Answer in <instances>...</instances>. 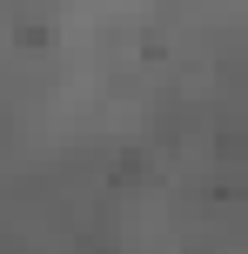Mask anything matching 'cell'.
Here are the masks:
<instances>
[{
	"label": "cell",
	"mask_w": 248,
	"mask_h": 254,
	"mask_svg": "<svg viewBox=\"0 0 248 254\" xmlns=\"http://www.w3.org/2000/svg\"><path fill=\"white\" fill-rule=\"evenodd\" d=\"M47 40H54L47 20H13V47H47Z\"/></svg>",
	"instance_id": "1"
}]
</instances>
